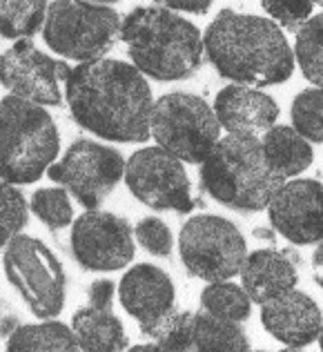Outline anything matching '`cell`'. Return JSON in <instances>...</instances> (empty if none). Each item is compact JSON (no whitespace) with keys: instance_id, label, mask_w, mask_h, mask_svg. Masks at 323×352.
Masks as SVG:
<instances>
[{"instance_id":"obj_15","label":"cell","mask_w":323,"mask_h":352,"mask_svg":"<svg viewBox=\"0 0 323 352\" xmlns=\"http://www.w3.org/2000/svg\"><path fill=\"white\" fill-rule=\"evenodd\" d=\"M261 323L270 335L288 348H306L321 335L323 317L312 296L290 290L261 303Z\"/></svg>"},{"instance_id":"obj_36","label":"cell","mask_w":323,"mask_h":352,"mask_svg":"<svg viewBox=\"0 0 323 352\" xmlns=\"http://www.w3.org/2000/svg\"><path fill=\"white\" fill-rule=\"evenodd\" d=\"M132 350H136V352H161L159 350V346H156V344H145V346H134Z\"/></svg>"},{"instance_id":"obj_13","label":"cell","mask_w":323,"mask_h":352,"mask_svg":"<svg viewBox=\"0 0 323 352\" xmlns=\"http://www.w3.org/2000/svg\"><path fill=\"white\" fill-rule=\"evenodd\" d=\"M69 65L47 56L32 45L18 41L0 60V78L14 96L34 105H60L63 85L69 78Z\"/></svg>"},{"instance_id":"obj_30","label":"cell","mask_w":323,"mask_h":352,"mask_svg":"<svg viewBox=\"0 0 323 352\" xmlns=\"http://www.w3.org/2000/svg\"><path fill=\"white\" fill-rule=\"evenodd\" d=\"M134 234L138 239V243H141L150 254H154V256H170L172 254V243H174L172 232L161 219L147 217L143 221H138Z\"/></svg>"},{"instance_id":"obj_9","label":"cell","mask_w":323,"mask_h":352,"mask_svg":"<svg viewBox=\"0 0 323 352\" xmlns=\"http://www.w3.org/2000/svg\"><path fill=\"white\" fill-rule=\"evenodd\" d=\"M179 252L186 270L203 281H227L241 274L247 256L245 239L232 221L199 214L181 230Z\"/></svg>"},{"instance_id":"obj_16","label":"cell","mask_w":323,"mask_h":352,"mask_svg":"<svg viewBox=\"0 0 323 352\" xmlns=\"http://www.w3.org/2000/svg\"><path fill=\"white\" fill-rule=\"evenodd\" d=\"M118 294L123 308L138 321L141 330L172 312L177 296L170 274L152 263H141L127 270L118 285Z\"/></svg>"},{"instance_id":"obj_18","label":"cell","mask_w":323,"mask_h":352,"mask_svg":"<svg viewBox=\"0 0 323 352\" xmlns=\"http://www.w3.org/2000/svg\"><path fill=\"white\" fill-rule=\"evenodd\" d=\"M297 281V263H292L285 252H276L270 248L254 250L245 256L241 267L243 288L250 294L252 303L258 305L294 290Z\"/></svg>"},{"instance_id":"obj_12","label":"cell","mask_w":323,"mask_h":352,"mask_svg":"<svg viewBox=\"0 0 323 352\" xmlns=\"http://www.w3.org/2000/svg\"><path fill=\"white\" fill-rule=\"evenodd\" d=\"M71 252L82 270H121L134 258V230L129 221L103 210H89L74 221Z\"/></svg>"},{"instance_id":"obj_11","label":"cell","mask_w":323,"mask_h":352,"mask_svg":"<svg viewBox=\"0 0 323 352\" xmlns=\"http://www.w3.org/2000/svg\"><path fill=\"white\" fill-rule=\"evenodd\" d=\"M125 183L134 199L152 210H174L188 214L197 208L183 161L163 147H143L129 156Z\"/></svg>"},{"instance_id":"obj_28","label":"cell","mask_w":323,"mask_h":352,"mask_svg":"<svg viewBox=\"0 0 323 352\" xmlns=\"http://www.w3.org/2000/svg\"><path fill=\"white\" fill-rule=\"evenodd\" d=\"M32 212L52 230L67 228L74 217L69 194L63 188H43L38 192H34Z\"/></svg>"},{"instance_id":"obj_6","label":"cell","mask_w":323,"mask_h":352,"mask_svg":"<svg viewBox=\"0 0 323 352\" xmlns=\"http://www.w3.org/2000/svg\"><path fill=\"white\" fill-rule=\"evenodd\" d=\"M121 16L109 5L56 0L49 3L43 38L65 58L100 60L121 38Z\"/></svg>"},{"instance_id":"obj_5","label":"cell","mask_w":323,"mask_h":352,"mask_svg":"<svg viewBox=\"0 0 323 352\" xmlns=\"http://www.w3.org/2000/svg\"><path fill=\"white\" fill-rule=\"evenodd\" d=\"M60 150L54 118L41 105L9 94L0 103V170L9 185H30L49 170Z\"/></svg>"},{"instance_id":"obj_31","label":"cell","mask_w":323,"mask_h":352,"mask_svg":"<svg viewBox=\"0 0 323 352\" xmlns=\"http://www.w3.org/2000/svg\"><path fill=\"white\" fill-rule=\"evenodd\" d=\"M261 7L288 32H299L310 21L315 3H310V0H301V3H263Z\"/></svg>"},{"instance_id":"obj_33","label":"cell","mask_w":323,"mask_h":352,"mask_svg":"<svg viewBox=\"0 0 323 352\" xmlns=\"http://www.w3.org/2000/svg\"><path fill=\"white\" fill-rule=\"evenodd\" d=\"M156 5H161L165 9H170V12H190V14H208L210 12V3H156Z\"/></svg>"},{"instance_id":"obj_23","label":"cell","mask_w":323,"mask_h":352,"mask_svg":"<svg viewBox=\"0 0 323 352\" xmlns=\"http://www.w3.org/2000/svg\"><path fill=\"white\" fill-rule=\"evenodd\" d=\"M49 5L43 0H23V3L0 5V32L5 38L30 41L45 30Z\"/></svg>"},{"instance_id":"obj_24","label":"cell","mask_w":323,"mask_h":352,"mask_svg":"<svg viewBox=\"0 0 323 352\" xmlns=\"http://www.w3.org/2000/svg\"><path fill=\"white\" fill-rule=\"evenodd\" d=\"M201 310L214 314L219 319L243 323L252 312V299L245 288L234 283L214 281L201 292Z\"/></svg>"},{"instance_id":"obj_7","label":"cell","mask_w":323,"mask_h":352,"mask_svg":"<svg viewBox=\"0 0 323 352\" xmlns=\"http://www.w3.org/2000/svg\"><path fill=\"white\" fill-rule=\"evenodd\" d=\"M152 136L179 161L203 165L221 141V123L203 98L172 91L154 103Z\"/></svg>"},{"instance_id":"obj_32","label":"cell","mask_w":323,"mask_h":352,"mask_svg":"<svg viewBox=\"0 0 323 352\" xmlns=\"http://www.w3.org/2000/svg\"><path fill=\"white\" fill-rule=\"evenodd\" d=\"M112 296H114V283L107 279L94 281L87 290L89 305L98 310H112Z\"/></svg>"},{"instance_id":"obj_1","label":"cell","mask_w":323,"mask_h":352,"mask_svg":"<svg viewBox=\"0 0 323 352\" xmlns=\"http://www.w3.org/2000/svg\"><path fill=\"white\" fill-rule=\"evenodd\" d=\"M65 96L74 120L107 141L143 143L152 134V89L134 65L114 58L74 67Z\"/></svg>"},{"instance_id":"obj_19","label":"cell","mask_w":323,"mask_h":352,"mask_svg":"<svg viewBox=\"0 0 323 352\" xmlns=\"http://www.w3.org/2000/svg\"><path fill=\"white\" fill-rule=\"evenodd\" d=\"M71 330L80 350L87 352H118L127 348V337L121 319L112 310L80 308L71 317Z\"/></svg>"},{"instance_id":"obj_37","label":"cell","mask_w":323,"mask_h":352,"mask_svg":"<svg viewBox=\"0 0 323 352\" xmlns=\"http://www.w3.org/2000/svg\"><path fill=\"white\" fill-rule=\"evenodd\" d=\"M319 346H321V350H323V326H321V335H319Z\"/></svg>"},{"instance_id":"obj_35","label":"cell","mask_w":323,"mask_h":352,"mask_svg":"<svg viewBox=\"0 0 323 352\" xmlns=\"http://www.w3.org/2000/svg\"><path fill=\"white\" fill-rule=\"evenodd\" d=\"M254 236L265 239V241H274V232H272V230H265V228H256L254 230Z\"/></svg>"},{"instance_id":"obj_20","label":"cell","mask_w":323,"mask_h":352,"mask_svg":"<svg viewBox=\"0 0 323 352\" xmlns=\"http://www.w3.org/2000/svg\"><path fill=\"white\" fill-rule=\"evenodd\" d=\"M261 145L270 168L283 179L306 172L312 165V159H315L306 138L288 125H274L261 138Z\"/></svg>"},{"instance_id":"obj_22","label":"cell","mask_w":323,"mask_h":352,"mask_svg":"<svg viewBox=\"0 0 323 352\" xmlns=\"http://www.w3.org/2000/svg\"><path fill=\"white\" fill-rule=\"evenodd\" d=\"M74 330L60 321H45L34 326H18L7 337L9 352H74L78 350Z\"/></svg>"},{"instance_id":"obj_26","label":"cell","mask_w":323,"mask_h":352,"mask_svg":"<svg viewBox=\"0 0 323 352\" xmlns=\"http://www.w3.org/2000/svg\"><path fill=\"white\" fill-rule=\"evenodd\" d=\"M147 339H152L159 350H194L192 332H194V312H179L172 310L163 319L152 323L150 328L141 330Z\"/></svg>"},{"instance_id":"obj_17","label":"cell","mask_w":323,"mask_h":352,"mask_svg":"<svg viewBox=\"0 0 323 352\" xmlns=\"http://www.w3.org/2000/svg\"><path fill=\"white\" fill-rule=\"evenodd\" d=\"M214 114L223 129L238 136L263 138L279 118V105L263 91L230 85L219 91L214 100Z\"/></svg>"},{"instance_id":"obj_2","label":"cell","mask_w":323,"mask_h":352,"mask_svg":"<svg viewBox=\"0 0 323 352\" xmlns=\"http://www.w3.org/2000/svg\"><path fill=\"white\" fill-rule=\"evenodd\" d=\"M203 50L219 76L232 85H279L294 69V52L279 27L267 18L232 9L219 12L210 23Z\"/></svg>"},{"instance_id":"obj_10","label":"cell","mask_w":323,"mask_h":352,"mask_svg":"<svg viewBox=\"0 0 323 352\" xmlns=\"http://www.w3.org/2000/svg\"><path fill=\"white\" fill-rule=\"evenodd\" d=\"M125 159L114 147L94 141L71 143L65 156L47 170L54 183L74 194L82 208L98 210L103 201L125 179Z\"/></svg>"},{"instance_id":"obj_27","label":"cell","mask_w":323,"mask_h":352,"mask_svg":"<svg viewBox=\"0 0 323 352\" xmlns=\"http://www.w3.org/2000/svg\"><path fill=\"white\" fill-rule=\"evenodd\" d=\"M294 129L312 143H323V89H306L292 103Z\"/></svg>"},{"instance_id":"obj_14","label":"cell","mask_w":323,"mask_h":352,"mask_svg":"<svg viewBox=\"0 0 323 352\" xmlns=\"http://www.w3.org/2000/svg\"><path fill=\"white\" fill-rule=\"evenodd\" d=\"M272 228L297 245L323 239V183L299 179L283 183L267 206Z\"/></svg>"},{"instance_id":"obj_21","label":"cell","mask_w":323,"mask_h":352,"mask_svg":"<svg viewBox=\"0 0 323 352\" xmlns=\"http://www.w3.org/2000/svg\"><path fill=\"white\" fill-rule=\"evenodd\" d=\"M194 350L201 352H247L250 341L238 321L219 319L214 314L201 310L194 314V332H192Z\"/></svg>"},{"instance_id":"obj_8","label":"cell","mask_w":323,"mask_h":352,"mask_svg":"<svg viewBox=\"0 0 323 352\" xmlns=\"http://www.w3.org/2000/svg\"><path fill=\"white\" fill-rule=\"evenodd\" d=\"M5 274L38 319H56L65 308V270L43 241L18 234L5 245Z\"/></svg>"},{"instance_id":"obj_25","label":"cell","mask_w":323,"mask_h":352,"mask_svg":"<svg viewBox=\"0 0 323 352\" xmlns=\"http://www.w3.org/2000/svg\"><path fill=\"white\" fill-rule=\"evenodd\" d=\"M294 56L303 76L323 89V12L312 16L297 32Z\"/></svg>"},{"instance_id":"obj_34","label":"cell","mask_w":323,"mask_h":352,"mask_svg":"<svg viewBox=\"0 0 323 352\" xmlns=\"http://www.w3.org/2000/svg\"><path fill=\"white\" fill-rule=\"evenodd\" d=\"M312 274H315V281L323 288V239L319 241L315 254H312Z\"/></svg>"},{"instance_id":"obj_3","label":"cell","mask_w":323,"mask_h":352,"mask_svg":"<svg viewBox=\"0 0 323 352\" xmlns=\"http://www.w3.org/2000/svg\"><path fill=\"white\" fill-rule=\"evenodd\" d=\"M134 67L154 80H186L201 69L203 36L179 14L161 5L136 7L121 30Z\"/></svg>"},{"instance_id":"obj_29","label":"cell","mask_w":323,"mask_h":352,"mask_svg":"<svg viewBox=\"0 0 323 352\" xmlns=\"http://www.w3.org/2000/svg\"><path fill=\"white\" fill-rule=\"evenodd\" d=\"M0 206H3V214H0V223H3L0 243L7 245L27 226V203L14 185L3 183V188H0Z\"/></svg>"},{"instance_id":"obj_4","label":"cell","mask_w":323,"mask_h":352,"mask_svg":"<svg viewBox=\"0 0 323 352\" xmlns=\"http://www.w3.org/2000/svg\"><path fill=\"white\" fill-rule=\"evenodd\" d=\"M285 183L263 154L261 138L227 134L201 165V185L221 206L258 212Z\"/></svg>"}]
</instances>
